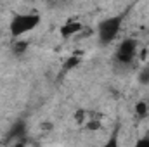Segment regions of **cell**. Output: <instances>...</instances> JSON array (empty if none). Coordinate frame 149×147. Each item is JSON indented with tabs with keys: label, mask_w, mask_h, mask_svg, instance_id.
<instances>
[{
	"label": "cell",
	"mask_w": 149,
	"mask_h": 147,
	"mask_svg": "<svg viewBox=\"0 0 149 147\" xmlns=\"http://www.w3.org/2000/svg\"><path fill=\"white\" fill-rule=\"evenodd\" d=\"M139 81H141V83H144V85H148V83H149V69L141 71V74H139Z\"/></svg>",
	"instance_id": "7"
},
{
	"label": "cell",
	"mask_w": 149,
	"mask_h": 147,
	"mask_svg": "<svg viewBox=\"0 0 149 147\" xmlns=\"http://www.w3.org/2000/svg\"><path fill=\"white\" fill-rule=\"evenodd\" d=\"M135 52H137V42L134 38H127L120 43L116 50V61L121 64H130L135 57Z\"/></svg>",
	"instance_id": "3"
},
{
	"label": "cell",
	"mask_w": 149,
	"mask_h": 147,
	"mask_svg": "<svg viewBox=\"0 0 149 147\" xmlns=\"http://www.w3.org/2000/svg\"><path fill=\"white\" fill-rule=\"evenodd\" d=\"M144 146H148V147H149V139H148V137H144V139L137 140V147H144Z\"/></svg>",
	"instance_id": "9"
},
{
	"label": "cell",
	"mask_w": 149,
	"mask_h": 147,
	"mask_svg": "<svg viewBox=\"0 0 149 147\" xmlns=\"http://www.w3.org/2000/svg\"><path fill=\"white\" fill-rule=\"evenodd\" d=\"M137 114H139L141 118L148 114V104H146V102H139V104H137Z\"/></svg>",
	"instance_id": "6"
},
{
	"label": "cell",
	"mask_w": 149,
	"mask_h": 147,
	"mask_svg": "<svg viewBox=\"0 0 149 147\" xmlns=\"http://www.w3.org/2000/svg\"><path fill=\"white\" fill-rule=\"evenodd\" d=\"M80 30H81V24L80 23H68L66 26H63L61 33H63V37H71L74 33H78Z\"/></svg>",
	"instance_id": "5"
},
{
	"label": "cell",
	"mask_w": 149,
	"mask_h": 147,
	"mask_svg": "<svg viewBox=\"0 0 149 147\" xmlns=\"http://www.w3.org/2000/svg\"><path fill=\"white\" fill-rule=\"evenodd\" d=\"M24 133H26V123L23 119H19L12 125L10 132H9V137H23Z\"/></svg>",
	"instance_id": "4"
},
{
	"label": "cell",
	"mask_w": 149,
	"mask_h": 147,
	"mask_svg": "<svg viewBox=\"0 0 149 147\" xmlns=\"http://www.w3.org/2000/svg\"><path fill=\"white\" fill-rule=\"evenodd\" d=\"M40 24L38 14H19L10 21V35L12 37H23L24 33L35 30Z\"/></svg>",
	"instance_id": "1"
},
{
	"label": "cell",
	"mask_w": 149,
	"mask_h": 147,
	"mask_svg": "<svg viewBox=\"0 0 149 147\" xmlns=\"http://www.w3.org/2000/svg\"><path fill=\"white\" fill-rule=\"evenodd\" d=\"M120 28H121V16H113V17H108V19L101 21L99 28H97L99 42L102 45L111 43L113 40L116 38V35L120 33Z\"/></svg>",
	"instance_id": "2"
},
{
	"label": "cell",
	"mask_w": 149,
	"mask_h": 147,
	"mask_svg": "<svg viewBox=\"0 0 149 147\" xmlns=\"http://www.w3.org/2000/svg\"><path fill=\"white\" fill-rule=\"evenodd\" d=\"M78 64V59L76 57H71L68 62H66V66H64V69H70V68H73V66H76Z\"/></svg>",
	"instance_id": "8"
}]
</instances>
